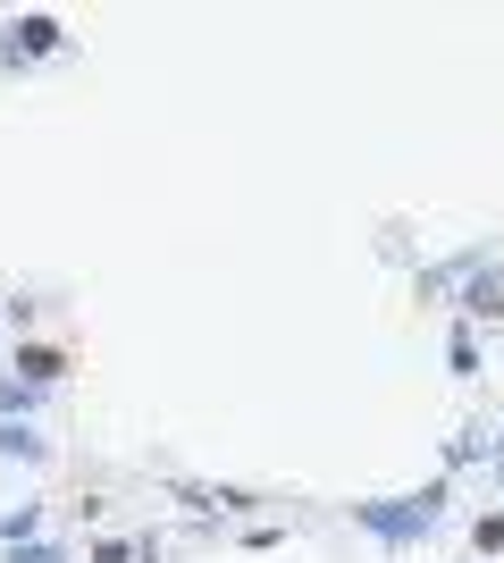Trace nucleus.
Masks as SVG:
<instances>
[{
    "label": "nucleus",
    "instance_id": "1",
    "mask_svg": "<svg viewBox=\"0 0 504 563\" xmlns=\"http://www.w3.org/2000/svg\"><path fill=\"white\" fill-rule=\"evenodd\" d=\"M437 505H446V488H421V496H379V505H354L361 530H379L387 547H412L421 530L437 521Z\"/></svg>",
    "mask_w": 504,
    "mask_h": 563
},
{
    "label": "nucleus",
    "instance_id": "2",
    "mask_svg": "<svg viewBox=\"0 0 504 563\" xmlns=\"http://www.w3.org/2000/svg\"><path fill=\"white\" fill-rule=\"evenodd\" d=\"M0 454H18V463H43V438H34V429H18V421H0Z\"/></svg>",
    "mask_w": 504,
    "mask_h": 563
},
{
    "label": "nucleus",
    "instance_id": "3",
    "mask_svg": "<svg viewBox=\"0 0 504 563\" xmlns=\"http://www.w3.org/2000/svg\"><path fill=\"white\" fill-rule=\"evenodd\" d=\"M9 34H18L25 51H59V25H51V18H18Z\"/></svg>",
    "mask_w": 504,
    "mask_h": 563
},
{
    "label": "nucleus",
    "instance_id": "4",
    "mask_svg": "<svg viewBox=\"0 0 504 563\" xmlns=\"http://www.w3.org/2000/svg\"><path fill=\"white\" fill-rule=\"evenodd\" d=\"M18 371L34 378V387H43V378H59V371H68V362H59V353H43V345H25V353H18Z\"/></svg>",
    "mask_w": 504,
    "mask_h": 563
}]
</instances>
